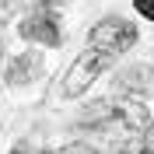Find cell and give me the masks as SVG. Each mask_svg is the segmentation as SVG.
Instances as JSON below:
<instances>
[{"label": "cell", "mask_w": 154, "mask_h": 154, "mask_svg": "<svg viewBox=\"0 0 154 154\" xmlns=\"http://www.w3.org/2000/svg\"><path fill=\"white\" fill-rule=\"evenodd\" d=\"M88 42L95 49H105V53H126V49L137 42V28L123 18H102L95 28L88 32Z\"/></svg>", "instance_id": "7a4b0ae2"}, {"label": "cell", "mask_w": 154, "mask_h": 154, "mask_svg": "<svg viewBox=\"0 0 154 154\" xmlns=\"http://www.w3.org/2000/svg\"><path fill=\"white\" fill-rule=\"evenodd\" d=\"M28 67H38V56H25V60L18 63V67L11 70V81H14V84H21V81H28V77H25V70H28Z\"/></svg>", "instance_id": "277c9868"}, {"label": "cell", "mask_w": 154, "mask_h": 154, "mask_svg": "<svg viewBox=\"0 0 154 154\" xmlns=\"http://www.w3.org/2000/svg\"><path fill=\"white\" fill-rule=\"evenodd\" d=\"M133 4H137V11H140L147 21H154V0H133Z\"/></svg>", "instance_id": "5b68a950"}, {"label": "cell", "mask_w": 154, "mask_h": 154, "mask_svg": "<svg viewBox=\"0 0 154 154\" xmlns=\"http://www.w3.org/2000/svg\"><path fill=\"white\" fill-rule=\"evenodd\" d=\"M112 63V53H105V49H88V53H81V56L70 63L67 77H63V95H84L88 84H95V77L102 74V70Z\"/></svg>", "instance_id": "6da1fadb"}, {"label": "cell", "mask_w": 154, "mask_h": 154, "mask_svg": "<svg viewBox=\"0 0 154 154\" xmlns=\"http://www.w3.org/2000/svg\"><path fill=\"white\" fill-rule=\"evenodd\" d=\"M21 35L32 38V42H42V46H60V21L49 7H38L32 11L25 25H21Z\"/></svg>", "instance_id": "3957f363"}]
</instances>
